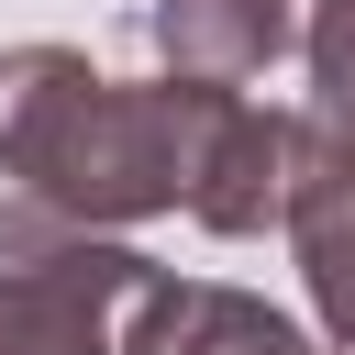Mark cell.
Masks as SVG:
<instances>
[{"label":"cell","instance_id":"obj_2","mask_svg":"<svg viewBox=\"0 0 355 355\" xmlns=\"http://www.w3.org/2000/svg\"><path fill=\"white\" fill-rule=\"evenodd\" d=\"M155 277L122 233H78L33 200H0V355H122V311Z\"/></svg>","mask_w":355,"mask_h":355},{"label":"cell","instance_id":"obj_5","mask_svg":"<svg viewBox=\"0 0 355 355\" xmlns=\"http://www.w3.org/2000/svg\"><path fill=\"white\" fill-rule=\"evenodd\" d=\"M122 355H322V333H300L277 300L222 288V277H144L122 311Z\"/></svg>","mask_w":355,"mask_h":355},{"label":"cell","instance_id":"obj_4","mask_svg":"<svg viewBox=\"0 0 355 355\" xmlns=\"http://www.w3.org/2000/svg\"><path fill=\"white\" fill-rule=\"evenodd\" d=\"M311 0H144V44L166 78L200 89H266L277 67H300Z\"/></svg>","mask_w":355,"mask_h":355},{"label":"cell","instance_id":"obj_1","mask_svg":"<svg viewBox=\"0 0 355 355\" xmlns=\"http://www.w3.org/2000/svg\"><path fill=\"white\" fill-rule=\"evenodd\" d=\"M211 89L200 78H111L78 44H0V178L11 200L122 233L155 211H189V155H200Z\"/></svg>","mask_w":355,"mask_h":355},{"label":"cell","instance_id":"obj_6","mask_svg":"<svg viewBox=\"0 0 355 355\" xmlns=\"http://www.w3.org/2000/svg\"><path fill=\"white\" fill-rule=\"evenodd\" d=\"M288 255L322 311V355H355V144H333V133H311V166L288 200Z\"/></svg>","mask_w":355,"mask_h":355},{"label":"cell","instance_id":"obj_3","mask_svg":"<svg viewBox=\"0 0 355 355\" xmlns=\"http://www.w3.org/2000/svg\"><path fill=\"white\" fill-rule=\"evenodd\" d=\"M300 166H311V111H277L255 89H211V122H200V155H189V222L222 233V244L288 233Z\"/></svg>","mask_w":355,"mask_h":355},{"label":"cell","instance_id":"obj_7","mask_svg":"<svg viewBox=\"0 0 355 355\" xmlns=\"http://www.w3.org/2000/svg\"><path fill=\"white\" fill-rule=\"evenodd\" d=\"M300 111H311V133H333V144H355V0H311V33H300Z\"/></svg>","mask_w":355,"mask_h":355}]
</instances>
